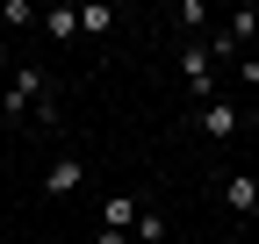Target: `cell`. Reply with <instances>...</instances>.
Returning a JSON list of instances; mask_svg holds the SVG:
<instances>
[{
  "label": "cell",
  "mask_w": 259,
  "mask_h": 244,
  "mask_svg": "<svg viewBox=\"0 0 259 244\" xmlns=\"http://www.w3.org/2000/svg\"><path fill=\"white\" fill-rule=\"evenodd\" d=\"M44 101H51V72L44 65H15L8 86H0V115H36Z\"/></svg>",
  "instance_id": "obj_1"
},
{
  "label": "cell",
  "mask_w": 259,
  "mask_h": 244,
  "mask_svg": "<svg viewBox=\"0 0 259 244\" xmlns=\"http://www.w3.org/2000/svg\"><path fill=\"white\" fill-rule=\"evenodd\" d=\"M209 65H216V57H209V43H187V50H180V79H187V101H194V108H209V101H216Z\"/></svg>",
  "instance_id": "obj_2"
},
{
  "label": "cell",
  "mask_w": 259,
  "mask_h": 244,
  "mask_svg": "<svg viewBox=\"0 0 259 244\" xmlns=\"http://www.w3.org/2000/svg\"><path fill=\"white\" fill-rule=\"evenodd\" d=\"M238 122H245V108H238V101H209V108H194V130H202L209 144L238 137Z\"/></svg>",
  "instance_id": "obj_3"
},
{
  "label": "cell",
  "mask_w": 259,
  "mask_h": 244,
  "mask_svg": "<svg viewBox=\"0 0 259 244\" xmlns=\"http://www.w3.org/2000/svg\"><path fill=\"white\" fill-rule=\"evenodd\" d=\"M79 187H87V165H79V158H51V165H44V194H58V201H72Z\"/></svg>",
  "instance_id": "obj_4"
},
{
  "label": "cell",
  "mask_w": 259,
  "mask_h": 244,
  "mask_svg": "<svg viewBox=\"0 0 259 244\" xmlns=\"http://www.w3.org/2000/svg\"><path fill=\"white\" fill-rule=\"evenodd\" d=\"M223 208H231V216H259V179L252 172H231V179H223Z\"/></svg>",
  "instance_id": "obj_5"
},
{
  "label": "cell",
  "mask_w": 259,
  "mask_h": 244,
  "mask_svg": "<svg viewBox=\"0 0 259 244\" xmlns=\"http://www.w3.org/2000/svg\"><path fill=\"white\" fill-rule=\"evenodd\" d=\"M137 216H144L137 194H108V201H101V230H122V237H130V230H137Z\"/></svg>",
  "instance_id": "obj_6"
},
{
  "label": "cell",
  "mask_w": 259,
  "mask_h": 244,
  "mask_svg": "<svg viewBox=\"0 0 259 244\" xmlns=\"http://www.w3.org/2000/svg\"><path fill=\"white\" fill-rule=\"evenodd\" d=\"M108 29H115V8L108 0H87L79 8V36H108Z\"/></svg>",
  "instance_id": "obj_7"
},
{
  "label": "cell",
  "mask_w": 259,
  "mask_h": 244,
  "mask_svg": "<svg viewBox=\"0 0 259 244\" xmlns=\"http://www.w3.org/2000/svg\"><path fill=\"white\" fill-rule=\"evenodd\" d=\"M44 36H51V43H72V36H79V8H51V15H44Z\"/></svg>",
  "instance_id": "obj_8"
},
{
  "label": "cell",
  "mask_w": 259,
  "mask_h": 244,
  "mask_svg": "<svg viewBox=\"0 0 259 244\" xmlns=\"http://www.w3.org/2000/svg\"><path fill=\"white\" fill-rule=\"evenodd\" d=\"M137 244H166V216H158V208L137 216Z\"/></svg>",
  "instance_id": "obj_9"
},
{
  "label": "cell",
  "mask_w": 259,
  "mask_h": 244,
  "mask_svg": "<svg viewBox=\"0 0 259 244\" xmlns=\"http://www.w3.org/2000/svg\"><path fill=\"white\" fill-rule=\"evenodd\" d=\"M0 22H15V29H29V22H44L29 0H0Z\"/></svg>",
  "instance_id": "obj_10"
},
{
  "label": "cell",
  "mask_w": 259,
  "mask_h": 244,
  "mask_svg": "<svg viewBox=\"0 0 259 244\" xmlns=\"http://www.w3.org/2000/svg\"><path fill=\"white\" fill-rule=\"evenodd\" d=\"M94 244H130V237L122 230H94Z\"/></svg>",
  "instance_id": "obj_11"
},
{
  "label": "cell",
  "mask_w": 259,
  "mask_h": 244,
  "mask_svg": "<svg viewBox=\"0 0 259 244\" xmlns=\"http://www.w3.org/2000/svg\"><path fill=\"white\" fill-rule=\"evenodd\" d=\"M0 86H8V50H0Z\"/></svg>",
  "instance_id": "obj_12"
}]
</instances>
